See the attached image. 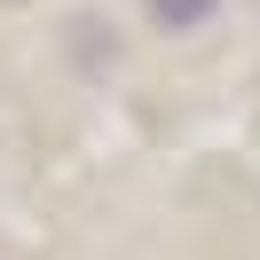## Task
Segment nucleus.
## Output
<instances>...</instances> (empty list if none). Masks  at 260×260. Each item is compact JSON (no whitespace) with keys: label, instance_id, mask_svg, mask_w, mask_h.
Listing matches in <instances>:
<instances>
[{"label":"nucleus","instance_id":"f257e3e1","mask_svg":"<svg viewBox=\"0 0 260 260\" xmlns=\"http://www.w3.org/2000/svg\"><path fill=\"white\" fill-rule=\"evenodd\" d=\"M213 8H221V0H150V24H166V32H197V24H213Z\"/></svg>","mask_w":260,"mask_h":260}]
</instances>
